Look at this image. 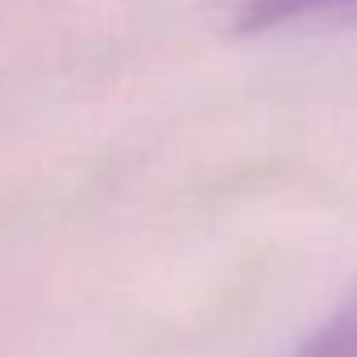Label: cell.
<instances>
[{
  "label": "cell",
  "instance_id": "2",
  "mask_svg": "<svg viewBox=\"0 0 357 357\" xmlns=\"http://www.w3.org/2000/svg\"><path fill=\"white\" fill-rule=\"evenodd\" d=\"M291 357H357V295L337 307Z\"/></svg>",
  "mask_w": 357,
  "mask_h": 357
},
{
  "label": "cell",
  "instance_id": "1",
  "mask_svg": "<svg viewBox=\"0 0 357 357\" xmlns=\"http://www.w3.org/2000/svg\"><path fill=\"white\" fill-rule=\"evenodd\" d=\"M337 4H349V0H245L241 13H237V25L233 33L250 38V33H270L295 17H307L316 8H337Z\"/></svg>",
  "mask_w": 357,
  "mask_h": 357
}]
</instances>
